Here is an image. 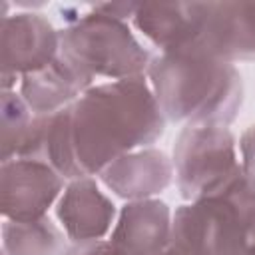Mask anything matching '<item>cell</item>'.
<instances>
[{"instance_id": "6da1fadb", "label": "cell", "mask_w": 255, "mask_h": 255, "mask_svg": "<svg viewBox=\"0 0 255 255\" xmlns=\"http://www.w3.org/2000/svg\"><path fill=\"white\" fill-rule=\"evenodd\" d=\"M165 126L145 76L94 84L70 108L72 147L82 175L96 177L118 157L151 147Z\"/></svg>"}, {"instance_id": "7a4b0ae2", "label": "cell", "mask_w": 255, "mask_h": 255, "mask_svg": "<svg viewBox=\"0 0 255 255\" xmlns=\"http://www.w3.org/2000/svg\"><path fill=\"white\" fill-rule=\"evenodd\" d=\"M167 124L231 126L243 106V78L235 64L201 48L155 54L145 74Z\"/></svg>"}, {"instance_id": "3957f363", "label": "cell", "mask_w": 255, "mask_h": 255, "mask_svg": "<svg viewBox=\"0 0 255 255\" xmlns=\"http://www.w3.org/2000/svg\"><path fill=\"white\" fill-rule=\"evenodd\" d=\"M60 56L80 74L116 82L145 76L151 54L135 38L129 24L106 16L96 4H60Z\"/></svg>"}, {"instance_id": "277c9868", "label": "cell", "mask_w": 255, "mask_h": 255, "mask_svg": "<svg viewBox=\"0 0 255 255\" xmlns=\"http://www.w3.org/2000/svg\"><path fill=\"white\" fill-rule=\"evenodd\" d=\"M255 241V183L243 173L173 211L171 245L189 255H247Z\"/></svg>"}, {"instance_id": "5b68a950", "label": "cell", "mask_w": 255, "mask_h": 255, "mask_svg": "<svg viewBox=\"0 0 255 255\" xmlns=\"http://www.w3.org/2000/svg\"><path fill=\"white\" fill-rule=\"evenodd\" d=\"M171 161L173 181L183 201L207 197L241 173L237 137L227 126H183Z\"/></svg>"}, {"instance_id": "8992f818", "label": "cell", "mask_w": 255, "mask_h": 255, "mask_svg": "<svg viewBox=\"0 0 255 255\" xmlns=\"http://www.w3.org/2000/svg\"><path fill=\"white\" fill-rule=\"evenodd\" d=\"M2 90H16L20 78L46 68L60 56V30L42 12H14L2 18Z\"/></svg>"}, {"instance_id": "52a82bcc", "label": "cell", "mask_w": 255, "mask_h": 255, "mask_svg": "<svg viewBox=\"0 0 255 255\" xmlns=\"http://www.w3.org/2000/svg\"><path fill=\"white\" fill-rule=\"evenodd\" d=\"M66 179L44 161L14 157L0 163V213L10 221H36L56 207Z\"/></svg>"}, {"instance_id": "ba28073f", "label": "cell", "mask_w": 255, "mask_h": 255, "mask_svg": "<svg viewBox=\"0 0 255 255\" xmlns=\"http://www.w3.org/2000/svg\"><path fill=\"white\" fill-rule=\"evenodd\" d=\"M54 211L70 245L108 239L118 219L116 203L92 175L68 181Z\"/></svg>"}, {"instance_id": "9c48e42d", "label": "cell", "mask_w": 255, "mask_h": 255, "mask_svg": "<svg viewBox=\"0 0 255 255\" xmlns=\"http://www.w3.org/2000/svg\"><path fill=\"white\" fill-rule=\"evenodd\" d=\"M205 14L207 2H141L129 24L157 54H171L199 44Z\"/></svg>"}, {"instance_id": "30bf717a", "label": "cell", "mask_w": 255, "mask_h": 255, "mask_svg": "<svg viewBox=\"0 0 255 255\" xmlns=\"http://www.w3.org/2000/svg\"><path fill=\"white\" fill-rule=\"evenodd\" d=\"M197 48L229 64L255 62V0L207 2Z\"/></svg>"}, {"instance_id": "8fae6325", "label": "cell", "mask_w": 255, "mask_h": 255, "mask_svg": "<svg viewBox=\"0 0 255 255\" xmlns=\"http://www.w3.org/2000/svg\"><path fill=\"white\" fill-rule=\"evenodd\" d=\"M96 177L102 187L124 201L153 199L171 185L173 161L155 145L141 147L118 157Z\"/></svg>"}, {"instance_id": "7c38bea8", "label": "cell", "mask_w": 255, "mask_h": 255, "mask_svg": "<svg viewBox=\"0 0 255 255\" xmlns=\"http://www.w3.org/2000/svg\"><path fill=\"white\" fill-rule=\"evenodd\" d=\"M173 209L153 197L126 201L118 211L110 241L126 255H161L171 245Z\"/></svg>"}, {"instance_id": "4fadbf2b", "label": "cell", "mask_w": 255, "mask_h": 255, "mask_svg": "<svg viewBox=\"0 0 255 255\" xmlns=\"http://www.w3.org/2000/svg\"><path fill=\"white\" fill-rule=\"evenodd\" d=\"M94 82L58 56L46 68L20 78L18 94L34 116H48L74 106Z\"/></svg>"}, {"instance_id": "5bb4252c", "label": "cell", "mask_w": 255, "mask_h": 255, "mask_svg": "<svg viewBox=\"0 0 255 255\" xmlns=\"http://www.w3.org/2000/svg\"><path fill=\"white\" fill-rule=\"evenodd\" d=\"M70 241L50 217L36 221L2 219L4 255H66Z\"/></svg>"}, {"instance_id": "9a60e30c", "label": "cell", "mask_w": 255, "mask_h": 255, "mask_svg": "<svg viewBox=\"0 0 255 255\" xmlns=\"http://www.w3.org/2000/svg\"><path fill=\"white\" fill-rule=\"evenodd\" d=\"M32 120H34V114L28 108V104L22 100L18 90H2V100H0L2 161L16 157Z\"/></svg>"}, {"instance_id": "2e32d148", "label": "cell", "mask_w": 255, "mask_h": 255, "mask_svg": "<svg viewBox=\"0 0 255 255\" xmlns=\"http://www.w3.org/2000/svg\"><path fill=\"white\" fill-rule=\"evenodd\" d=\"M237 147H239L241 169L255 183V122L241 131V135L237 139Z\"/></svg>"}, {"instance_id": "e0dca14e", "label": "cell", "mask_w": 255, "mask_h": 255, "mask_svg": "<svg viewBox=\"0 0 255 255\" xmlns=\"http://www.w3.org/2000/svg\"><path fill=\"white\" fill-rule=\"evenodd\" d=\"M66 255H126V253L108 237V239H98L88 243H74L70 245Z\"/></svg>"}, {"instance_id": "ac0fdd59", "label": "cell", "mask_w": 255, "mask_h": 255, "mask_svg": "<svg viewBox=\"0 0 255 255\" xmlns=\"http://www.w3.org/2000/svg\"><path fill=\"white\" fill-rule=\"evenodd\" d=\"M161 255H189V253H185V251H181V249H177V247H173V245H169Z\"/></svg>"}, {"instance_id": "d6986e66", "label": "cell", "mask_w": 255, "mask_h": 255, "mask_svg": "<svg viewBox=\"0 0 255 255\" xmlns=\"http://www.w3.org/2000/svg\"><path fill=\"white\" fill-rule=\"evenodd\" d=\"M247 255H255V241L251 243V247H249V251H247Z\"/></svg>"}, {"instance_id": "ffe728a7", "label": "cell", "mask_w": 255, "mask_h": 255, "mask_svg": "<svg viewBox=\"0 0 255 255\" xmlns=\"http://www.w3.org/2000/svg\"><path fill=\"white\" fill-rule=\"evenodd\" d=\"M2 255H4V253H2Z\"/></svg>"}]
</instances>
